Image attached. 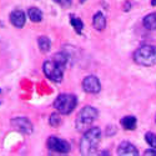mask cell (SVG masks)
<instances>
[{
	"label": "cell",
	"instance_id": "obj_1",
	"mask_svg": "<svg viewBox=\"0 0 156 156\" xmlns=\"http://www.w3.org/2000/svg\"><path fill=\"white\" fill-rule=\"evenodd\" d=\"M101 139V130L99 127H89L80 140V151L83 155H91L96 151Z\"/></svg>",
	"mask_w": 156,
	"mask_h": 156
},
{
	"label": "cell",
	"instance_id": "obj_2",
	"mask_svg": "<svg viewBox=\"0 0 156 156\" xmlns=\"http://www.w3.org/2000/svg\"><path fill=\"white\" fill-rule=\"evenodd\" d=\"M98 110L93 106H85L80 110V112L76 116L75 126L79 131H86L91 126V124L98 119Z\"/></svg>",
	"mask_w": 156,
	"mask_h": 156
},
{
	"label": "cell",
	"instance_id": "obj_3",
	"mask_svg": "<svg viewBox=\"0 0 156 156\" xmlns=\"http://www.w3.org/2000/svg\"><path fill=\"white\" fill-rule=\"evenodd\" d=\"M134 60L142 66H152L156 65V46L144 45L140 46L134 53Z\"/></svg>",
	"mask_w": 156,
	"mask_h": 156
},
{
	"label": "cell",
	"instance_id": "obj_4",
	"mask_svg": "<svg viewBox=\"0 0 156 156\" xmlns=\"http://www.w3.org/2000/svg\"><path fill=\"white\" fill-rule=\"evenodd\" d=\"M76 104H77V99H76L75 95H73V94H60L54 101V108L60 114L68 115L76 108Z\"/></svg>",
	"mask_w": 156,
	"mask_h": 156
},
{
	"label": "cell",
	"instance_id": "obj_5",
	"mask_svg": "<svg viewBox=\"0 0 156 156\" xmlns=\"http://www.w3.org/2000/svg\"><path fill=\"white\" fill-rule=\"evenodd\" d=\"M43 71L45 76L49 80L54 81V83H60L62 80V75H64V69L51 59L44 62L43 65Z\"/></svg>",
	"mask_w": 156,
	"mask_h": 156
},
{
	"label": "cell",
	"instance_id": "obj_6",
	"mask_svg": "<svg viewBox=\"0 0 156 156\" xmlns=\"http://www.w3.org/2000/svg\"><path fill=\"white\" fill-rule=\"evenodd\" d=\"M48 147L51 151H55V152H60V154H66L70 151V144L64 140L60 139L58 136H50L48 139Z\"/></svg>",
	"mask_w": 156,
	"mask_h": 156
},
{
	"label": "cell",
	"instance_id": "obj_7",
	"mask_svg": "<svg viewBox=\"0 0 156 156\" xmlns=\"http://www.w3.org/2000/svg\"><path fill=\"white\" fill-rule=\"evenodd\" d=\"M11 126L15 130L20 131L21 134L29 135L33 133V124L30 122V120L28 118H24V116H19V118H14L10 121Z\"/></svg>",
	"mask_w": 156,
	"mask_h": 156
},
{
	"label": "cell",
	"instance_id": "obj_8",
	"mask_svg": "<svg viewBox=\"0 0 156 156\" xmlns=\"http://www.w3.org/2000/svg\"><path fill=\"white\" fill-rule=\"evenodd\" d=\"M83 89L89 94H98L101 90L100 80L94 75H89L83 80Z\"/></svg>",
	"mask_w": 156,
	"mask_h": 156
},
{
	"label": "cell",
	"instance_id": "obj_9",
	"mask_svg": "<svg viewBox=\"0 0 156 156\" xmlns=\"http://www.w3.org/2000/svg\"><path fill=\"white\" fill-rule=\"evenodd\" d=\"M25 21H27V16H25V12L23 10H14L10 12V23L15 28L21 29L25 25Z\"/></svg>",
	"mask_w": 156,
	"mask_h": 156
},
{
	"label": "cell",
	"instance_id": "obj_10",
	"mask_svg": "<svg viewBox=\"0 0 156 156\" xmlns=\"http://www.w3.org/2000/svg\"><path fill=\"white\" fill-rule=\"evenodd\" d=\"M118 154L121 155V156H126V155H137L139 151L135 147V145H133L131 142H129V141H122L121 144L119 145L118 147Z\"/></svg>",
	"mask_w": 156,
	"mask_h": 156
},
{
	"label": "cell",
	"instance_id": "obj_11",
	"mask_svg": "<svg viewBox=\"0 0 156 156\" xmlns=\"http://www.w3.org/2000/svg\"><path fill=\"white\" fill-rule=\"evenodd\" d=\"M93 25H94V28L96 30H99V31H101V30H104L106 28V18H105V15H104L101 11H98L96 14L94 15Z\"/></svg>",
	"mask_w": 156,
	"mask_h": 156
},
{
	"label": "cell",
	"instance_id": "obj_12",
	"mask_svg": "<svg viewBox=\"0 0 156 156\" xmlns=\"http://www.w3.org/2000/svg\"><path fill=\"white\" fill-rule=\"evenodd\" d=\"M120 122H121V125H122L124 129H126V130H134L136 127L137 120H136L135 116L129 115V116H124Z\"/></svg>",
	"mask_w": 156,
	"mask_h": 156
},
{
	"label": "cell",
	"instance_id": "obj_13",
	"mask_svg": "<svg viewBox=\"0 0 156 156\" xmlns=\"http://www.w3.org/2000/svg\"><path fill=\"white\" fill-rule=\"evenodd\" d=\"M142 24L147 30H156V11L146 15L142 20Z\"/></svg>",
	"mask_w": 156,
	"mask_h": 156
},
{
	"label": "cell",
	"instance_id": "obj_14",
	"mask_svg": "<svg viewBox=\"0 0 156 156\" xmlns=\"http://www.w3.org/2000/svg\"><path fill=\"white\" fill-rule=\"evenodd\" d=\"M28 16L33 23H40L43 20V12L37 8H29L28 10Z\"/></svg>",
	"mask_w": 156,
	"mask_h": 156
},
{
	"label": "cell",
	"instance_id": "obj_15",
	"mask_svg": "<svg viewBox=\"0 0 156 156\" xmlns=\"http://www.w3.org/2000/svg\"><path fill=\"white\" fill-rule=\"evenodd\" d=\"M53 60L59 65V66H61L64 70H65V68H66V64H68V60H69V56H68V54L66 53H58V54H55L54 56H53Z\"/></svg>",
	"mask_w": 156,
	"mask_h": 156
},
{
	"label": "cell",
	"instance_id": "obj_16",
	"mask_svg": "<svg viewBox=\"0 0 156 156\" xmlns=\"http://www.w3.org/2000/svg\"><path fill=\"white\" fill-rule=\"evenodd\" d=\"M37 45L41 53H48L51 48V41L48 36H40L37 39Z\"/></svg>",
	"mask_w": 156,
	"mask_h": 156
},
{
	"label": "cell",
	"instance_id": "obj_17",
	"mask_svg": "<svg viewBox=\"0 0 156 156\" xmlns=\"http://www.w3.org/2000/svg\"><path fill=\"white\" fill-rule=\"evenodd\" d=\"M70 23H71V25H73V28L75 29V31H76L77 34H81V31H83V29H84V24H83V21L80 20V18H77V16H75V15H70Z\"/></svg>",
	"mask_w": 156,
	"mask_h": 156
},
{
	"label": "cell",
	"instance_id": "obj_18",
	"mask_svg": "<svg viewBox=\"0 0 156 156\" xmlns=\"http://www.w3.org/2000/svg\"><path fill=\"white\" fill-rule=\"evenodd\" d=\"M145 140H146V142L151 146V147H154V149H156V134H154V133H147L146 135H145Z\"/></svg>",
	"mask_w": 156,
	"mask_h": 156
},
{
	"label": "cell",
	"instance_id": "obj_19",
	"mask_svg": "<svg viewBox=\"0 0 156 156\" xmlns=\"http://www.w3.org/2000/svg\"><path fill=\"white\" fill-rule=\"evenodd\" d=\"M49 122H50V125H51V126L58 127V126L61 124V118H60V115H59V114H53V115L50 116Z\"/></svg>",
	"mask_w": 156,
	"mask_h": 156
},
{
	"label": "cell",
	"instance_id": "obj_20",
	"mask_svg": "<svg viewBox=\"0 0 156 156\" xmlns=\"http://www.w3.org/2000/svg\"><path fill=\"white\" fill-rule=\"evenodd\" d=\"M145 155H156V149L152 147V150H151V149H150V150H146V151H145Z\"/></svg>",
	"mask_w": 156,
	"mask_h": 156
},
{
	"label": "cell",
	"instance_id": "obj_21",
	"mask_svg": "<svg viewBox=\"0 0 156 156\" xmlns=\"http://www.w3.org/2000/svg\"><path fill=\"white\" fill-rule=\"evenodd\" d=\"M60 3L65 6V5H70L71 4V0H60Z\"/></svg>",
	"mask_w": 156,
	"mask_h": 156
},
{
	"label": "cell",
	"instance_id": "obj_22",
	"mask_svg": "<svg viewBox=\"0 0 156 156\" xmlns=\"http://www.w3.org/2000/svg\"><path fill=\"white\" fill-rule=\"evenodd\" d=\"M151 4H152V5H156V0H152V2H151Z\"/></svg>",
	"mask_w": 156,
	"mask_h": 156
},
{
	"label": "cell",
	"instance_id": "obj_23",
	"mask_svg": "<svg viewBox=\"0 0 156 156\" xmlns=\"http://www.w3.org/2000/svg\"><path fill=\"white\" fill-rule=\"evenodd\" d=\"M54 2H56V3H60V0H54Z\"/></svg>",
	"mask_w": 156,
	"mask_h": 156
},
{
	"label": "cell",
	"instance_id": "obj_24",
	"mask_svg": "<svg viewBox=\"0 0 156 156\" xmlns=\"http://www.w3.org/2000/svg\"><path fill=\"white\" fill-rule=\"evenodd\" d=\"M85 2V0H80V3H84Z\"/></svg>",
	"mask_w": 156,
	"mask_h": 156
}]
</instances>
